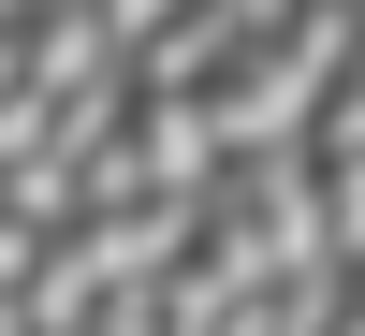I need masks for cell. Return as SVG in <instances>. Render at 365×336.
<instances>
[{"label":"cell","instance_id":"7a4b0ae2","mask_svg":"<svg viewBox=\"0 0 365 336\" xmlns=\"http://www.w3.org/2000/svg\"><path fill=\"white\" fill-rule=\"evenodd\" d=\"M351 307H365V263H351Z\"/></svg>","mask_w":365,"mask_h":336},{"label":"cell","instance_id":"6da1fadb","mask_svg":"<svg viewBox=\"0 0 365 336\" xmlns=\"http://www.w3.org/2000/svg\"><path fill=\"white\" fill-rule=\"evenodd\" d=\"M278 29H292V0H190V15H146L132 88H146V103H205V117H220L234 88L278 58Z\"/></svg>","mask_w":365,"mask_h":336},{"label":"cell","instance_id":"3957f363","mask_svg":"<svg viewBox=\"0 0 365 336\" xmlns=\"http://www.w3.org/2000/svg\"><path fill=\"white\" fill-rule=\"evenodd\" d=\"M336 336H365V307H351V322H336Z\"/></svg>","mask_w":365,"mask_h":336}]
</instances>
